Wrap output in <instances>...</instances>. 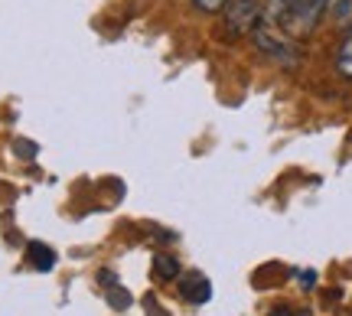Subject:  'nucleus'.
Returning a JSON list of instances; mask_svg holds the SVG:
<instances>
[{
  "mask_svg": "<svg viewBox=\"0 0 352 316\" xmlns=\"http://www.w3.org/2000/svg\"><path fill=\"white\" fill-rule=\"evenodd\" d=\"M336 72H340L342 78H349V82H352V30L342 36L340 49H336Z\"/></svg>",
  "mask_w": 352,
  "mask_h": 316,
  "instance_id": "nucleus-5",
  "label": "nucleus"
},
{
  "mask_svg": "<svg viewBox=\"0 0 352 316\" xmlns=\"http://www.w3.org/2000/svg\"><path fill=\"white\" fill-rule=\"evenodd\" d=\"M153 274L160 280H176L179 278V261H176L173 254H157L153 258Z\"/></svg>",
  "mask_w": 352,
  "mask_h": 316,
  "instance_id": "nucleus-6",
  "label": "nucleus"
},
{
  "mask_svg": "<svg viewBox=\"0 0 352 316\" xmlns=\"http://www.w3.org/2000/svg\"><path fill=\"white\" fill-rule=\"evenodd\" d=\"M261 0H228L222 16H226V33L228 36H245L261 23Z\"/></svg>",
  "mask_w": 352,
  "mask_h": 316,
  "instance_id": "nucleus-2",
  "label": "nucleus"
},
{
  "mask_svg": "<svg viewBox=\"0 0 352 316\" xmlns=\"http://www.w3.org/2000/svg\"><path fill=\"white\" fill-rule=\"evenodd\" d=\"M252 36H254V46H258L264 56H271L274 63H280V65L300 63V49H297V46L290 43V36H284L271 20H261V23L252 30Z\"/></svg>",
  "mask_w": 352,
  "mask_h": 316,
  "instance_id": "nucleus-1",
  "label": "nucleus"
},
{
  "mask_svg": "<svg viewBox=\"0 0 352 316\" xmlns=\"http://www.w3.org/2000/svg\"><path fill=\"white\" fill-rule=\"evenodd\" d=\"M179 293L189 304H206L212 297V284H209V278H202L199 271H189L179 278Z\"/></svg>",
  "mask_w": 352,
  "mask_h": 316,
  "instance_id": "nucleus-3",
  "label": "nucleus"
},
{
  "mask_svg": "<svg viewBox=\"0 0 352 316\" xmlns=\"http://www.w3.org/2000/svg\"><path fill=\"white\" fill-rule=\"evenodd\" d=\"M189 3H192L199 13H222L228 0H189Z\"/></svg>",
  "mask_w": 352,
  "mask_h": 316,
  "instance_id": "nucleus-7",
  "label": "nucleus"
},
{
  "mask_svg": "<svg viewBox=\"0 0 352 316\" xmlns=\"http://www.w3.org/2000/svg\"><path fill=\"white\" fill-rule=\"evenodd\" d=\"M26 261L36 267V271H52V267H56V251L46 248L43 241H30V245H26Z\"/></svg>",
  "mask_w": 352,
  "mask_h": 316,
  "instance_id": "nucleus-4",
  "label": "nucleus"
}]
</instances>
